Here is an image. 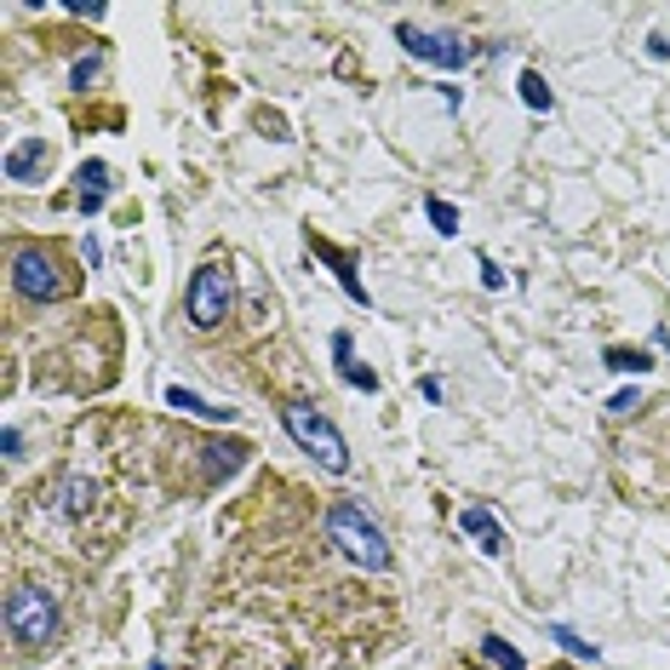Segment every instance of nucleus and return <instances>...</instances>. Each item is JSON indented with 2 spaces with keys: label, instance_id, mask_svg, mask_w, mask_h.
Segmentation results:
<instances>
[{
  "label": "nucleus",
  "instance_id": "1",
  "mask_svg": "<svg viewBox=\"0 0 670 670\" xmlns=\"http://www.w3.org/2000/svg\"><path fill=\"white\" fill-rule=\"evenodd\" d=\"M327 533H333L338 551L350 562H361L368 574H384V567H390V539H384V527L361 511L356 499H338L327 511Z\"/></svg>",
  "mask_w": 670,
  "mask_h": 670
},
{
  "label": "nucleus",
  "instance_id": "2",
  "mask_svg": "<svg viewBox=\"0 0 670 670\" xmlns=\"http://www.w3.org/2000/svg\"><path fill=\"white\" fill-rule=\"evenodd\" d=\"M281 424H287V436L304 447V453H315L333 476L350 471V447H344V436H338V424H333V418H321L315 408L293 401V408H281Z\"/></svg>",
  "mask_w": 670,
  "mask_h": 670
},
{
  "label": "nucleus",
  "instance_id": "3",
  "mask_svg": "<svg viewBox=\"0 0 670 670\" xmlns=\"http://www.w3.org/2000/svg\"><path fill=\"white\" fill-rule=\"evenodd\" d=\"M230 304H235V281H230V263H218L207 258L201 270L190 275V298H184V310L201 333H212L223 315H230Z\"/></svg>",
  "mask_w": 670,
  "mask_h": 670
},
{
  "label": "nucleus",
  "instance_id": "4",
  "mask_svg": "<svg viewBox=\"0 0 670 670\" xmlns=\"http://www.w3.org/2000/svg\"><path fill=\"white\" fill-rule=\"evenodd\" d=\"M7 631L17 642H52L57 636V602L40 584H17L7 596Z\"/></svg>",
  "mask_w": 670,
  "mask_h": 670
},
{
  "label": "nucleus",
  "instance_id": "5",
  "mask_svg": "<svg viewBox=\"0 0 670 670\" xmlns=\"http://www.w3.org/2000/svg\"><path fill=\"white\" fill-rule=\"evenodd\" d=\"M396 40H401V52H413L418 64H430V69H464V64H471V47H464L459 35H436V29H418V24H396Z\"/></svg>",
  "mask_w": 670,
  "mask_h": 670
},
{
  "label": "nucleus",
  "instance_id": "6",
  "mask_svg": "<svg viewBox=\"0 0 670 670\" xmlns=\"http://www.w3.org/2000/svg\"><path fill=\"white\" fill-rule=\"evenodd\" d=\"M12 287L24 298H35V304H52V298H64V275H57V263L47 253L24 247L12 258Z\"/></svg>",
  "mask_w": 670,
  "mask_h": 670
},
{
  "label": "nucleus",
  "instance_id": "7",
  "mask_svg": "<svg viewBox=\"0 0 670 670\" xmlns=\"http://www.w3.org/2000/svg\"><path fill=\"white\" fill-rule=\"evenodd\" d=\"M80 178V190H75V207L80 212H104V201H109V167H104V160H87V167H80L75 172Z\"/></svg>",
  "mask_w": 670,
  "mask_h": 670
},
{
  "label": "nucleus",
  "instance_id": "8",
  "mask_svg": "<svg viewBox=\"0 0 670 670\" xmlns=\"http://www.w3.org/2000/svg\"><path fill=\"white\" fill-rule=\"evenodd\" d=\"M459 527L481 539V551H487V556H504V551H511V533H504V527H499L493 516H487L481 504H471V511H459Z\"/></svg>",
  "mask_w": 670,
  "mask_h": 670
},
{
  "label": "nucleus",
  "instance_id": "9",
  "mask_svg": "<svg viewBox=\"0 0 670 670\" xmlns=\"http://www.w3.org/2000/svg\"><path fill=\"white\" fill-rule=\"evenodd\" d=\"M40 167H47V144H40V138H24V144L7 150V178L12 184H35Z\"/></svg>",
  "mask_w": 670,
  "mask_h": 670
},
{
  "label": "nucleus",
  "instance_id": "10",
  "mask_svg": "<svg viewBox=\"0 0 670 670\" xmlns=\"http://www.w3.org/2000/svg\"><path fill=\"white\" fill-rule=\"evenodd\" d=\"M333 361H338V378L350 384V390H378V373L356 361V350H350V333H333Z\"/></svg>",
  "mask_w": 670,
  "mask_h": 670
},
{
  "label": "nucleus",
  "instance_id": "11",
  "mask_svg": "<svg viewBox=\"0 0 670 670\" xmlns=\"http://www.w3.org/2000/svg\"><path fill=\"white\" fill-rule=\"evenodd\" d=\"M310 247H315V258H327V263H333V275H338V287H344V293H350V298L361 304V310H368V304H373V298H368V287H361V275H356V263H350V258H344V253L333 247V241H310Z\"/></svg>",
  "mask_w": 670,
  "mask_h": 670
},
{
  "label": "nucleus",
  "instance_id": "12",
  "mask_svg": "<svg viewBox=\"0 0 670 670\" xmlns=\"http://www.w3.org/2000/svg\"><path fill=\"white\" fill-rule=\"evenodd\" d=\"M167 408L190 413V418H212V424H230L235 418V408H212V401H201L195 390H184V384H172V390H167Z\"/></svg>",
  "mask_w": 670,
  "mask_h": 670
},
{
  "label": "nucleus",
  "instance_id": "13",
  "mask_svg": "<svg viewBox=\"0 0 670 670\" xmlns=\"http://www.w3.org/2000/svg\"><path fill=\"white\" fill-rule=\"evenodd\" d=\"M241 464H247V447H241V441H212L207 447V476L212 481H230Z\"/></svg>",
  "mask_w": 670,
  "mask_h": 670
},
{
  "label": "nucleus",
  "instance_id": "14",
  "mask_svg": "<svg viewBox=\"0 0 670 670\" xmlns=\"http://www.w3.org/2000/svg\"><path fill=\"white\" fill-rule=\"evenodd\" d=\"M87 504H92V487L80 481V476H69L64 487H57V511H64V516H80Z\"/></svg>",
  "mask_w": 670,
  "mask_h": 670
},
{
  "label": "nucleus",
  "instance_id": "15",
  "mask_svg": "<svg viewBox=\"0 0 670 670\" xmlns=\"http://www.w3.org/2000/svg\"><path fill=\"white\" fill-rule=\"evenodd\" d=\"M516 87H521V104H527V109H551V104H556V98H551V87H544V75H539V69H527V75L516 80Z\"/></svg>",
  "mask_w": 670,
  "mask_h": 670
},
{
  "label": "nucleus",
  "instance_id": "16",
  "mask_svg": "<svg viewBox=\"0 0 670 670\" xmlns=\"http://www.w3.org/2000/svg\"><path fill=\"white\" fill-rule=\"evenodd\" d=\"M424 212H430V223L441 235H459V207H447L441 195H424Z\"/></svg>",
  "mask_w": 670,
  "mask_h": 670
},
{
  "label": "nucleus",
  "instance_id": "17",
  "mask_svg": "<svg viewBox=\"0 0 670 670\" xmlns=\"http://www.w3.org/2000/svg\"><path fill=\"white\" fill-rule=\"evenodd\" d=\"M481 654L493 659V665H504V670H527V659L516 654L511 642H499V636H487V642H481Z\"/></svg>",
  "mask_w": 670,
  "mask_h": 670
},
{
  "label": "nucleus",
  "instance_id": "18",
  "mask_svg": "<svg viewBox=\"0 0 670 670\" xmlns=\"http://www.w3.org/2000/svg\"><path fill=\"white\" fill-rule=\"evenodd\" d=\"M544 631H551V636L567 647V654H579V659H596V642H584L579 631H567V624H544Z\"/></svg>",
  "mask_w": 670,
  "mask_h": 670
},
{
  "label": "nucleus",
  "instance_id": "19",
  "mask_svg": "<svg viewBox=\"0 0 670 670\" xmlns=\"http://www.w3.org/2000/svg\"><path fill=\"white\" fill-rule=\"evenodd\" d=\"M607 368H614V373H647L654 361H647L642 350H607Z\"/></svg>",
  "mask_w": 670,
  "mask_h": 670
},
{
  "label": "nucleus",
  "instance_id": "20",
  "mask_svg": "<svg viewBox=\"0 0 670 670\" xmlns=\"http://www.w3.org/2000/svg\"><path fill=\"white\" fill-rule=\"evenodd\" d=\"M98 64H104V57H80V64L69 69V80H75V87H87V80L98 75Z\"/></svg>",
  "mask_w": 670,
  "mask_h": 670
},
{
  "label": "nucleus",
  "instance_id": "21",
  "mask_svg": "<svg viewBox=\"0 0 670 670\" xmlns=\"http://www.w3.org/2000/svg\"><path fill=\"white\" fill-rule=\"evenodd\" d=\"M0 447H7V459H24V436H17L12 424H7V430H0Z\"/></svg>",
  "mask_w": 670,
  "mask_h": 670
},
{
  "label": "nucleus",
  "instance_id": "22",
  "mask_svg": "<svg viewBox=\"0 0 670 670\" xmlns=\"http://www.w3.org/2000/svg\"><path fill=\"white\" fill-rule=\"evenodd\" d=\"M481 287H504V270L493 258H481Z\"/></svg>",
  "mask_w": 670,
  "mask_h": 670
},
{
  "label": "nucleus",
  "instance_id": "23",
  "mask_svg": "<svg viewBox=\"0 0 670 670\" xmlns=\"http://www.w3.org/2000/svg\"><path fill=\"white\" fill-rule=\"evenodd\" d=\"M607 408H614V413H631V408H642V396H636V390H619L614 401H607Z\"/></svg>",
  "mask_w": 670,
  "mask_h": 670
}]
</instances>
